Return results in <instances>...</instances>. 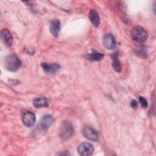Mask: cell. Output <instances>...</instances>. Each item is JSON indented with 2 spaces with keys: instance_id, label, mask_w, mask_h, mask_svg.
<instances>
[{
  "instance_id": "2",
  "label": "cell",
  "mask_w": 156,
  "mask_h": 156,
  "mask_svg": "<svg viewBox=\"0 0 156 156\" xmlns=\"http://www.w3.org/2000/svg\"><path fill=\"white\" fill-rule=\"evenodd\" d=\"M132 38L136 42L143 43L147 38V33L146 30L141 26H135L130 32Z\"/></svg>"
},
{
  "instance_id": "15",
  "label": "cell",
  "mask_w": 156,
  "mask_h": 156,
  "mask_svg": "<svg viewBox=\"0 0 156 156\" xmlns=\"http://www.w3.org/2000/svg\"><path fill=\"white\" fill-rule=\"evenodd\" d=\"M104 54L102 53L97 52L96 51H93L92 52L87 54V58L88 60L93 61H99L104 57Z\"/></svg>"
},
{
  "instance_id": "3",
  "label": "cell",
  "mask_w": 156,
  "mask_h": 156,
  "mask_svg": "<svg viewBox=\"0 0 156 156\" xmlns=\"http://www.w3.org/2000/svg\"><path fill=\"white\" fill-rule=\"evenodd\" d=\"M73 133L74 129L72 125L69 122H63L60 129L59 135L60 138L63 140H66L72 136Z\"/></svg>"
},
{
  "instance_id": "11",
  "label": "cell",
  "mask_w": 156,
  "mask_h": 156,
  "mask_svg": "<svg viewBox=\"0 0 156 156\" xmlns=\"http://www.w3.org/2000/svg\"><path fill=\"white\" fill-rule=\"evenodd\" d=\"M33 105L36 108L48 107L49 105L48 100L44 97H37L34 99Z\"/></svg>"
},
{
  "instance_id": "6",
  "label": "cell",
  "mask_w": 156,
  "mask_h": 156,
  "mask_svg": "<svg viewBox=\"0 0 156 156\" xmlns=\"http://www.w3.org/2000/svg\"><path fill=\"white\" fill-rule=\"evenodd\" d=\"M1 39L4 43V44L10 47L13 44V37L10 33V32L9 30L8 29L4 28L2 29L1 31Z\"/></svg>"
},
{
  "instance_id": "17",
  "label": "cell",
  "mask_w": 156,
  "mask_h": 156,
  "mask_svg": "<svg viewBox=\"0 0 156 156\" xmlns=\"http://www.w3.org/2000/svg\"><path fill=\"white\" fill-rule=\"evenodd\" d=\"M130 105L133 108H137V107H138V102H137V101L136 100H135V99L132 100V101L130 102Z\"/></svg>"
},
{
  "instance_id": "10",
  "label": "cell",
  "mask_w": 156,
  "mask_h": 156,
  "mask_svg": "<svg viewBox=\"0 0 156 156\" xmlns=\"http://www.w3.org/2000/svg\"><path fill=\"white\" fill-rule=\"evenodd\" d=\"M43 71L47 73H54L58 70L60 68V65L57 63H42L41 65Z\"/></svg>"
},
{
  "instance_id": "1",
  "label": "cell",
  "mask_w": 156,
  "mask_h": 156,
  "mask_svg": "<svg viewBox=\"0 0 156 156\" xmlns=\"http://www.w3.org/2000/svg\"><path fill=\"white\" fill-rule=\"evenodd\" d=\"M4 67L9 71H16L21 66V61L15 54H9L4 58Z\"/></svg>"
},
{
  "instance_id": "4",
  "label": "cell",
  "mask_w": 156,
  "mask_h": 156,
  "mask_svg": "<svg viewBox=\"0 0 156 156\" xmlns=\"http://www.w3.org/2000/svg\"><path fill=\"white\" fill-rule=\"evenodd\" d=\"M82 134L85 138L91 141H96L99 139V133L98 131L90 126H85L83 127Z\"/></svg>"
},
{
  "instance_id": "8",
  "label": "cell",
  "mask_w": 156,
  "mask_h": 156,
  "mask_svg": "<svg viewBox=\"0 0 156 156\" xmlns=\"http://www.w3.org/2000/svg\"><path fill=\"white\" fill-rule=\"evenodd\" d=\"M103 44L108 49H114L116 46V40L114 37L110 34L105 35L103 37Z\"/></svg>"
},
{
  "instance_id": "13",
  "label": "cell",
  "mask_w": 156,
  "mask_h": 156,
  "mask_svg": "<svg viewBox=\"0 0 156 156\" xmlns=\"http://www.w3.org/2000/svg\"><path fill=\"white\" fill-rule=\"evenodd\" d=\"M112 60V67L114 70L118 73H120L121 71V64L120 61L118 59V55L117 52H114L111 55Z\"/></svg>"
},
{
  "instance_id": "16",
  "label": "cell",
  "mask_w": 156,
  "mask_h": 156,
  "mask_svg": "<svg viewBox=\"0 0 156 156\" xmlns=\"http://www.w3.org/2000/svg\"><path fill=\"white\" fill-rule=\"evenodd\" d=\"M139 101L141 105V106L143 107V108H146L148 106V103H147V99L143 96H140L139 97Z\"/></svg>"
},
{
  "instance_id": "14",
  "label": "cell",
  "mask_w": 156,
  "mask_h": 156,
  "mask_svg": "<svg viewBox=\"0 0 156 156\" xmlns=\"http://www.w3.org/2000/svg\"><path fill=\"white\" fill-rule=\"evenodd\" d=\"M60 28V22L59 20L55 19L50 23V32L55 37H57Z\"/></svg>"
},
{
  "instance_id": "12",
  "label": "cell",
  "mask_w": 156,
  "mask_h": 156,
  "mask_svg": "<svg viewBox=\"0 0 156 156\" xmlns=\"http://www.w3.org/2000/svg\"><path fill=\"white\" fill-rule=\"evenodd\" d=\"M89 18L91 23L95 27L99 26L100 24V17L98 12L95 9H91L89 13Z\"/></svg>"
},
{
  "instance_id": "5",
  "label": "cell",
  "mask_w": 156,
  "mask_h": 156,
  "mask_svg": "<svg viewBox=\"0 0 156 156\" xmlns=\"http://www.w3.org/2000/svg\"><path fill=\"white\" fill-rule=\"evenodd\" d=\"M77 151L80 155L88 156L93 154L94 151V147L90 143H83L78 146Z\"/></svg>"
},
{
  "instance_id": "7",
  "label": "cell",
  "mask_w": 156,
  "mask_h": 156,
  "mask_svg": "<svg viewBox=\"0 0 156 156\" xmlns=\"http://www.w3.org/2000/svg\"><path fill=\"white\" fill-rule=\"evenodd\" d=\"M22 119L24 124L26 126L30 127L33 126L35 124V115L31 112H27L23 115Z\"/></svg>"
},
{
  "instance_id": "9",
  "label": "cell",
  "mask_w": 156,
  "mask_h": 156,
  "mask_svg": "<svg viewBox=\"0 0 156 156\" xmlns=\"http://www.w3.org/2000/svg\"><path fill=\"white\" fill-rule=\"evenodd\" d=\"M54 122L53 117L50 115L43 116L40 121V127L43 130H46Z\"/></svg>"
}]
</instances>
